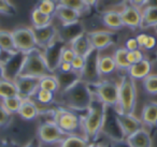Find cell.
<instances>
[{
	"label": "cell",
	"instance_id": "obj_43",
	"mask_svg": "<svg viewBox=\"0 0 157 147\" xmlns=\"http://www.w3.org/2000/svg\"><path fill=\"white\" fill-rule=\"evenodd\" d=\"M143 59H145V56H144L143 52L140 48L137 51H133V52L127 53V60H128L130 66L135 65V63L139 62V61H142Z\"/></svg>",
	"mask_w": 157,
	"mask_h": 147
},
{
	"label": "cell",
	"instance_id": "obj_8",
	"mask_svg": "<svg viewBox=\"0 0 157 147\" xmlns=\"http://www.w3.org/2000/svg\"><path fill=\"white\" fill-rule=\"evenodd\" d=\"M36 136L39 138V141L42 144L53 145L60 144L67 138L68 134L61 131L53 120H46L40 123Z\"/></svg>",
	"mask_w": 157,
	"mask_h": 147
},
{
	"label": "cell",
	"instance_id": "obj_38",
	"mask_svg": "<svg viewBox=\"0 0 157 147\" xmlns=\"http://www.w3.org/2000/svg\"><path fill=\"white\" fill-rule=\"evenodd\" d=\"M129 0H99L97 9L101 12L109 11V10H116V8L124 7Z\"/></svg>",
	"mask_w": 157,
	"mask_h": 147
},
{
	"label": "cell",
	"instance_id": "obj_2",
	"mask_svg": "<svg viewBox=\"0 0 157 147\" xmlns=\"http://www.w3.org/2000/svg\"><path fill=\"white\" fill-rule=\"evenodd\" d=\"M105 108L107 105L93 97L88 110L84 115H82V129L83 136L90 143H96L99 134L102 130L105 121Z\"/></svg>",
	"mask_w": 157,
	"mask_h": 147
},
{
	"label": "cell",
	"instance_id": "obj_4",
	"mask_svg": "<svg viewBox=\"0 0 157 147\" xmlns=\"http://www.w3.org/2000/svg\"><path fill=\"white\" fill-rule=\"evenodd\" d=\"M53 121L57 127L68 135L78 134L83 132L82 129V115L68 108L54 105L53 107Z\"/></svg>",
	"mask_w": 157,
	"mask_h": 147
},
{
	"label": "cell",
	"instance_id": "obj_25",
	"mask_svg": "<svg viewBox=\"0 0 157 147\" xmlns=\"http://www.w3.org/2000/svg\"><path fill=\"white\" fill-rule=\"evenodd\" d=\"M18 115L22 117L24 120L30 121L36 119L40 114V110L38 107L37 103L33 99H25L23 100L22 105L18 110Z\"/></svg>",
	"mask_w": 157,
	"mask_h": 147
},
{
	"label": "cell",
	"instance_id": "obj_17",
	"mask_svg": "<svg viewBox=\"0 0 157 147\" xmlns=\"http://www.w3.org/2000/svg\"><path fill=\"white\" fill-rule=\"evenodd\" d=\"M56 28H57V38L59 40H61L66 45L70 44L75 38H78V36H81L82 33L85 32L83 25L80 22L69 24V25L60 24V26L56 27Z\"/></svg>",
	"mask_w": 157,
	"mask_h": 147
},
{
	"label": "cell",
	"instance_id": "obj_55",
	"mask_svg": "<svg viewBox=\"0 0 157 147\" xmlns=\"http://www.w3.org/2000/svg\"><path fill=\"white\" fill-rule=\"evenodd\" d=\"M84 2L87 5V7L90 8V9H92V8H97L99 0H84Z\"/></svg>",
	"mask_w": 157,
	"mask_h": 147
},
{
	"label": "cell",
	"instance_id": "obj_48",
	"mask_svg": "<svg viewBox=\"0 0 157 147\" xmlns=\"http://www.w3.org/2000/svg\"><path fill=\"white\" fill-rule=\"evenodd\" d=\"M147 37H148L147 33H144V32L139 33V35H138L137 37H136V40H137L138 45H139L140 50H141V48H143L144 44H145L146 40H147Z\"/></svg>",
	"mask_w": 157,
	"mask_h": 147
},
{
	"label": "cell",
	"instance_id": "obj_11",
	"mask_svg": "<svg viewBox=\"0 0 157 147\" xmlns=\"http://www.w3.org/2000/svg\"><path fill=\"white\" fill-rule=\"evenodd\" d=\"M101 132L103 134H105L111 140V142L125 140L124 135L122 133V130L120 128V125H118L117 117H116V108L111 107V106H107L105 121H103Z\"/></svg>",
	"mask_w": 157,
	"mask_h": 147
},
{
	"label": "cell",
	"instance_id": "obj_44",
	"mask_svg": "<svg viewBox=\"0 0 157 147\" xmlns=\"http://www.w3.org/2000/svg\"><path fill=\"white\" fill-rule=\"evenodd\" d=\"M84 65H85V57L76 55L71 62L72 71L76 72V73H78L80 75H81L82 71H83V69H84Z\"/></svg>",
	"mask_w": 157,
	"mask_h": 147
},
{
	"label": "cell",
	"instance_id": "obj_35",
	"mask_svg": "<svg viewBox=\"0 0 157 147\" xmlns=\"http://www.w3.org/2000/svg\"><path fill=\"white\" fill-rule=\"evenodd\" d=\"M14 96H18L17 89H16L14 82L6 80V78L0 81V100L14 97Z\"/></svg>",
	"mask_w": 157,
	"mask_h": 147
},
{
	"label": "cell",
	"instance_id": "obj_40",
	"mask_svg": "<svg viewBox=\"0 0 157 147\" xmlns=\"http://www.w3.org/2000/svg\"><path fill=\"white\" fill-rule=\"evenodd\" d=\"M56 7H57L56 0H39V1L36 3L35 8L39 10V11L43 12L44 14L54 16Z\"/></svg>",
	"mask_w": 157,
	"mask_h": 147
},
{
	"label": "cell",
	"instance_id": "obj_19",
	"mask_svg": "<svg viewBox=\"0 0 157 147\" xmlns=\"http://www.w3.org/2000/svg\"><path fill=\"white\" fill-rule=\"evenodd\" d=\"M152 71V62L150 59L145 58L142 61L131 65L126 73L135 81H143Z\"/></svg>",
	"mask_w": 157,
	"mask_h": 147
},
{
	"label": "cell",
	"instance_id": "obj_59",
	"mask_svg": "<svg viewBox=\"0 0 157 147\" xmlns=\"http://www.w3.org/2000/svg\"><path fill=\"white\" fill-rule=\"evenodd\" d=\"M153 29H154V31H155V32H156V35H157V25H156V26L153 27Z\"/></svg>",
	"mask_w": 157,
	"mask_h": 147
},
{
	"label": "cell",
	"instance_id": "obj_50",
	"mask_svg": "<svg viewBox=\"0 0 157 147\" xmlns=\"http://www.w3.org/2000/svg\"><path fill=\"white\" fill-rule=\"evenodd\" d=\"M24 147H42V143L40 142L39 138H38L37 136H35V138H31Z\"/></svg>",
	"mask_w": 157,
	"mask_h": 147
},
{
	"label": "cell",
	"instance_id": "obj_58",
	"mask_svg": "<svg viewBox=\"0 0 157 147\" xmlns=\"http://www.w3.org/2000/svg\"><path fill=\"white\" fill-rule=\"evenodd\" d=\"M87 147H110V146H105V145L99 144V143H90Z\"/></svg>",
	"mask_w": 157,
	"mask_h": 147
},
{
	"label": "cell",
	"instance_id": "obj_41",
	"mask_svg": "<svg viewBox=\"0 0 157 147\" xmlns=\"http://www.w3.org/2000/svg\"><path fill=\"white\" fill-rule=\"evenodd\" d=\"M16 13L17 10L10 0H0V14L6 16H14Z\"/></svg>",
	"mask_w": 157,
	"mask_h": 147
},
{
	"label": "cell",
	"instance_id": "obj_24",
	"mask_svg": "<svg viewBox=\"0 0 157 147\" xmlns=\"http://www.w3.org/2000/svg\"><path fill=\"white\" fill-rule=\"evenodd\" d=\"M101 22L107 28L111 29L112 31L120 30L125 27L123 24L122 17H121V13L117 10H109V11L102 12L101 13Z\"/></svg>",
	"mask_w": 157,
	"mask_h": 147
},
{
	"label": "cell",
	"instance_id": "obj_56",
	"mask_svg": "<svg viewBox=\"0 0 157 147\" xmlns=\"http://www.w3.org/2000/svg\"><path fill=\"white\" fill-rule=\"evenodd\" d=\"M145 7L148 8H157V0H147L145 3ZM144 7V8H145Z\"/></svg>",
	"mask_w": 157,
	"mask_h": 147
},
{
	"label": "cell",
	"instance_id": "obj_29",
	"mask_svg": "<svg viewBox=\"0 0 157 147\" xmlns=\"http://www.w3.org/2000/svg\"><path fill=\"white\" fill-rule=\"evenodd\" d=\"M116 70H117V68H116L113 56L105 55V56L99 57V71H100L101 76L111 75Z\"/></svg>",
	"mask_w": 157,
	"mask_h": 147
},
{
	"label": "cell",
	"instance_id": "obj_52",
	"mask_svg": "<svg viewBox=\"0 0 157 147\" xmlns=\"http://www.w3.org/2000/svg\"><path fill=\"white\" fill-rule=\"evenodd\" d=\"M0 147H20L16 143L8 140H0Z\"/></svg>",
	"mask_w": 157,
	"mask_h": 147
},
{
	"label": "cell",
	"instance_id": "obj_12",
	"mask_svg": "<svg viewBox=\"0 0 157 147\" xmlns=\"http://www.w3.org/2000/svg\"><path fill=\"white\" fill-rule=\"evenodd\" d=\"M65 46L66 44L56 37V39L50 45L46 46L42 51L44 59H45L48 68L53 71V73L58 69L59 63L61 62V52Z\"/></svg>",
	"mask_w": 157,
	"mask_h": 147
},
{
	"label": "cell",
	"instance_id": "obj_22",
	"mask_svg": "<svg viewBox=\"0 0 157 147\" xmlns=\"http://www.w3.org/2000/svg\"><path fill=\"white\" fill-rule=\"evenodd\" d=\"M54 16L56 18H58V21L63 25H69V24L80 22V18L82 17V14L80 12L75 11V10H72L67 7H63V6L57 5Z\"/></svg>",
	"mask_w": 157,
	"mask_h": 147
},
{
	"label": "cell",
	"instance_id": "obj_33",
	"mask_svg": "<svg viewBox=\"0 0 157 147\" xmlns=\"http://www.w3.org/2000/svg\"><path fill=\"white\" fill-rule=\"evenodd\" d=\"M57 5L63 6V7H67L69 9L75 10V11L80 12V13L83 15V14L90 12V8L87 7L84 0H56Z\"/></svg>",
	"mask_w": 157,
	"mask_h": 147
},
{
	"label": "cell",
	"instance_id": "obj_9",
	"mask_svg": "<svg viewBox=\"0 0 157 147\" xmlns=\"http://www.w3.org/2000/svg\"><path fill=\"white\" fill-rule=\"evenodd\" d=\"M11 32L18 52L27 54L30 51L38 48L33 28H30V27H17Z\"/></svg>",
	"mask_w": 157,
	"mask_h": 147
},
{
	"label": "cell",
	"instance_id": "obj_53",
	"mask_svg": "<svg viewBox=\"0 0 157 147\" xmlns=\"http://www.w3.org/2000/svg\"><path fill=\"white\" fill-rule=\"evenodd\" d=\"M146 1H147V0H129V3H131V5L135 6V7L141 9V8L145 7Z\"/></svg>",
	"mask_w": 157,
	"mask_h": 147
},
{
	"label": "cell",
	"instance_id": "obj_10",
	"mask_svg": "<svg viewBox=\"0 0 157 147\" xmlns=\"http://www.w3.org/2000/svg\"><path fill=\"white\" fill-rule=\"evenodd\" d=\"M87 37L92 47L99 52L114 45L118 41L117 32L112 30H94L87 32Z\"/></svg>",
	"mask_w": 157,
	"mask_h": 147
},
{
	"label": "cell",
	"instance_id": "obj_49",
	"mask_svg": "<svg viewBox=\"0 0 157 147\" xmlns=\"http://www.w3.org/2000/svg\"><path fill=\"white\" fill-rule=\"evenodd\" d=\"M56 71H59V72H70L72 71V67H71V63L69 62H63L61 61L58 66V69Z\"/></svg>",
	"mask_w": 157,
	"mask_h": 147
},
{
	"label": "cell",
	"instance_id": "obj_20",
	"mask_svg": "<svg viewBox=\"0 0 157 147\" xmlns=\"http://www.w3.org/2000/svg\"><path fill=\"white\" fill-rule=\"evenodd\" d=\"M130 147H153V141L151 134L145 128H141L131 135L125 138Z\"/></svg>",
	"mask_w": 157,
	"mask_h": 147
},
{
	"label": "cell",
	"instance_id": "obj_1",
	"mask_svg": "<svg viewBox=\"0 0 157 147\" xmlns=\"http://www.w3.org/2000/svg\"><path fill=\"white\" fill-rule=\"evenodd\" d=\"M93 100V95L87 84L78 81L69 89L58 92V98L55 100V105L74 111V112H85L88 110Z\"/></svg>",
	"mask_w": 157,
	"mask_h": 147
},
{
	"label": "cell",
	"instance_id": "obj_46",
	"mask_svg": "<svg viewBox=\"0 0 157 147\" xmlns=\"http://www.w3.org/2000/svg\"><path fill=\"white\" fill-rule=\"evenodd\" d=\"M125 48H126L128 52H133V51L139 50V45H138V42L136 40V38H129L127 39V41L125 42Z\"/></svg>",
	"mask_w": 157,
	"mask_h": 147
},
{
	"label": "cell",
	"instance_id": "obj_13",
	"mask_svg": "<svg viewBox=\"0 0 157 147\" xmlns=\"http://www.w3.org/2000/svg\"><path fill=\"white\" fill-rule=\"evenodd\" d=\"M39 80L38 77L33 76L18 75L14 80V84L17 89V93L23 100L31 99L36 91L39 89Z\"/></svg>",
	"mask_w": 157,
	"mask_h": 147
},
{
	"label": "cell",
	"instance_id": "obj_7",
	"mask_svg": "<svg viewBox=\"0 0 157 147\" xmlns=\"http://www.w3.org/2000/svg\"><path fill=\"white\" fill-rule=\"evenodd\" d=\"M99 57L100 52L94 48L85 56V65L81 73V81L88 86L102 81V76L99 71Z\"/></svg>",
	"mask_w": 157,
	"mask_h": 147
},
{
	"label": "cell",
	"instance_id": "obj_27",
	"mask_svg": "<svg viewBox=\"0 0 157 147\" xmlns=\"http://www.w3.org/2000/svg\"><path fill=\"white\" fill-rule=\"evenodd\" d=\"M142 12V22L141 29L153 28L157 25V8L145 7L141 10Z\"/></svg>",
	"mask_w": 157,
	"mask_h": 147
},
{
	"label": "cell",
	"instance_id": "obj_5",
	"mask_svg": "<svg viewBox=\"0 0 157 147\" xmlns=\"http://www.w3.org/2000/svg\"><path fill=\"white\" fill-rule=\"evenodd\" d=\"M51 74L54 73L48 68L40 48H35L27 53L20 75L41 78L45 75H51Z\"/></svg>",
	"mask_w": 157,
	"mask_h": 147
},
{
	"label": "cell",
	"instance_id": "obj_31",
	"mask_svg": "<svg viewBox=\"0 0 157 147\" xmlns=\"http://www.w3.org/2000/svg\"><path fill=\"white\" fill-rule=\"evenodd\" d=\"M90 144V143L83 135L71 134L59 144V147H87Z\"/></svg>",
	"mask_w": 157,
	"mask_h": 147
},
{
	"label": "cell",
	"instance_id": "obj_23",
	"mask_svg": "<svg viewBox=\"0 0 157 147\" xmlns=\"http://www.w3.org/2000/svg\"><path fill=\"white\" fill-rule=\"evenodd\" d=\"M141 121L147 128H157V102H147L141 112Z\"/></svg>",
	"mask_w": 157,
	"mask_h": 147
},
{
	"label": "cell",
	"instance_id": "obj_21",
	"mask_svg": "<svg viewBox=\"0 0 157 147\" xmlns=\"http://www.w3.org/2000/svg\"><path fill=\"white\" fill-rule=\"evenodd\" d=\"M54 75L58 83V92H63V91L69 89L74 84L81 81V75L74 71L70 72H59L55 71ZM57 92V93H58Z\"/></svg>",
	"mask_w": 157,
	"mask_h": 147
},
{
	"label": "cell",
	"instance_id": "obj_51",
	"mask_svg": "<svg viewBox=\"0 0 157 147\" xmlns=\"http://www.w3.org/2000/svg\"><path fill=\"white\" fill-rule=\"evenodd\" d=\"M110 147H130L128 145V143L125 140H120V141H113L110 145Z\"/></svg>",
	"mask_w": 157,
	"mask_h": 147
},
{
	"label": "cell",
	"instance_id": "obj_18",
	"mask_svg": "<svg viewBox=\"0 0 157 147\" xmlns=\"http://www.w3.org/2000/svg\"><path fill=\"white\" fill-rule=\"evenodd\" d=\"M35 33L36 42L38 48L43 51L46 46H48L57 37V28L54 24H50L42 28H33Z\"/></svg>",
	"mask_w": 157,
	"mask_h": 147
},
{
	"label": "cell",
	"instance_id": "obj_30",
	"mask_svg": "<svg viewBox=\"0 0 157 147\" xmlns=\"http://www.w3.org/2000/svg\"><path fill=\"white\" fill-rule=\"evenodd\" d=\"M53 17L54 16L44 14L43 12L39 11L36 8H33V10L31 11L30 14L31 23H33V28H42V27H45L48 25L52 24Z\"/></svg>",
	"mask_w": 157,
	"mask_h": 147
},
{
	"label": "cell",
	"instance_id": "obj_57",
	"mask_svg": "<svg viewBox=\"0 0 157 147\" xmlns=\"http://www.w3.org/2000/svg\"><path fill=\"white\" fill-rule=\"evenodd\" d=\"M5 80V72H3V66L0 62V81Z\"/></svg>",
	"mask_w": 157,
	"mask_h": 147
},
{
	"label": "cell",
	"instance_id": "obj_32",
	"mask_svg": "<svg viewBox=\"0 0 157 147\" xmlns=\"http://www.w3.org/2000/svg\"><path fill=\"white\" fill-rule=\"evenodd\" d=\"M127 53H128V51L125 47H120L114 52L113 58H114V61H115L117 70L127 72V70L130 67L128 60H127Z\"/></svg>",
	"mask_w": 157,
	"mask_h": 147
},
{
	"label": "cell",
	"instance_id": "obj_26",
	"mask_svg": "<svg viewBox=\"0 0 157 147\" xmlns=\"http://www.w3.org/2000/svg\"><path fill=\"white\" fill-rule=\"evenodd\" d=\"M69 46L73 50L75 55H78V56H82V57H85L93 50L92 45H90V39L87 37V32L82 33L81 36H78V38H75L69 44Z\"/></svg>",
	"mask_w": 157,
	"mask_h": 147
},
{
	"label": "cell",
	"instance_id": "obj_42",
	"mask_svg": "<svg viewBox=\"0 0 157 147\" xmlns=\"http://www.w3.org/2000/svg\"><path fill=\"white\" fill-rule=\"evenodd\" d=\"M12 115L5 108L2 101L0 100V129H6L11 125Z\"/></svg>",
	"mask_w": 157,
	"mask_h": 147
},
{
	"label": "cell",
	"instance_id": "obj_28",
	"mask_svg": "<svg viewBox=\"0 0 157 147\" xmlns=\"http://www.w3.org/2000/svg\"><path fill=\"white\" fill-rule=\"evenodd\" d=\"M0 47L11 55L18 52L15 43H14V39L11 31L0 30Z\"/></svg>",
	"mask_w": 157,
	"mask_h": 147
},
{
	"label": "cell",
	"instance_id": "obj_39",
	"mask_svg": "<svg viewBox=\"0 0 157 147\" xmlns=\"http://www.w3.org/2000/svg\"><path fill=\"white\" fill-rule=\"evenodd\" d=\"M142 87L144 91L148 95L156 96L157 95V74H152L147 75L143 81H142Z\"/></svg>",
	"mask_w": 157,
	"mask_h": 147
},
{
	"label": "cell",
	"instance_id": "obj_54",
	"mask_svg": "<svg viewBox=\"0 0 157 147\" xmlns=\"http://www.w3.org/2000/svg\"><path fill=\"white\" fill-rule=\"evenodd\" d=\"M11 56V54H9V53L5 52V51L2 50V48L0 47V62L3 63L6 62V61L9 59V57Z\"/></svg>",
	"mask_w": 157,
	"mask_h": 147
},
{
	"label": "cell",
	"instance_id": "obj_47",
	"mask_svg": "<svg viewBox=\"0 0 157 147\" xmlns=\"http://www.w3.org/2000/svg\"><path fill=\"white\" fill-rule=\"evenodd\" d=\"M156 46H157L156 38H155L154 36L148 35L147 40H146L145 44H144V46H143V50H145V51H153L155 47H156Z\"/></svg>",
	"mask_w": 157,
	"mask_h": 147
},
{
	"label": "cell",
	"instance_id": "obj_37",
	"mask_svg": "<svg viewBox=\"0 0 157 147\" xmlns=\"http://www.w3.org/2000/svg\"><path fill=\"white\" fill-rule=\"evenodd\" d=\"M1 101H2V104L6 110L11 115H13L18 113V110H20L21 105H22L23 99L20 96H14V97L7 98V99L1 100Z\"/></svg>",
	"mask_w": 157,
	"mask_h": 147
},
{
	"label": "cell",
	"instance_id": "obj_36",
	"mask_svg": "<svg viewBox=\"0 0 157 147\" xmlns=\"http://www.w3.org/2000/svg\"><path fill=\"white\" fill-rule=\"evenodd\" d=\"M39 88L43 90H48L56 95L58 92V83L54 74L45 75L39 80Z\"/></svg>",
	"mask_w": 157,
	"mask_h": 147
},
{
	"label": "cell",
	"instance_id": "obj_45",
	"mask_svg": "<svg viewBox=\"0 0 157 147\" xmlns=\"http://www.w3.org/2000/svg\"><path fill=\"white\" fill-rule=\"evenodd\" d=\"M75 56L76 55H75V53L73 52V50H72L69 45H66L65 47H63V52H61V61H63V62L71 63Z\"/></svg>",
	"mask_w": 157,
	"mask_h": 147
},
{
	"label": "cell",
	"instance_id": "obj_6",
	"mask_svg": "<svg viewBox=\"0 0 157 147\" xmlns=\"http://www.w3.org/2000/svg\"><path fill=\"white\" fill-rule=\"evenodd\" d=\"M93 97L105 105L116 108L118 103V83L109 80H102L90 86Z\"/></svg>",
	"mask_w": 157,
	"mask_h": 147
},
{
	"label": "cell",
	"instance_id": "obj_34",
	"mask_svg": "<svg viewBox=\"0 0 157 147\" xmlns=\"http://www.w3.org/2000/svg\"><path fill=\"white\" fill-rule=\"evenodd\" d=\"M33 101H37L38 103L42 104L44 106H50L52 104L55 103V100H56V97H55V93L51 92V91L48 90H43V89H38L36 91V93L33 95Z\"/></svg>",
	"mask_w": 157,
	"mask_h": 147
},
{
	"label": "cell",
	"instance_id": "obj_60",
	"mask_svg": "<svg viewBox=\"0 0 157 147\" xmlns=\"http://www.w3.org/2000/svg\"><path fill=\"white\" fill-rule=\"evenodd\" d=\"M156 61H157V51H156Z\"/></svg>",
	"mask_w": 157,
	"mask_h": 147
},
{
	"label": "cell",
	"instance_id": "obj_14",
	"mask_svg": "<svg viewBox=\"0 0 157 147\" xmlns=\"http://www.w3.org/2000/svg\"><path fill=\"white\" fill-rule=\"evenodd\" d=\"M121 17H122L123 24L125 27L137 30L141 29V22H142V12L141 9L135 7L131 3H126L123 7L122 11H120Z\"/></svg>",
	"mask_w": 157,
	"mask_h": 147
},
{
	"label": "cell",
	"instance_id": "obj_16",
	"mask_svg": "<svg viewBox=\"0 0 157 147\" xmlns=\"http://www.w3.org/2000/svg\"><path fill=\"white\" fill-rule=\"evenodd\" d=\"M116 117H117L118 125L125 138L143 128L141 119L138 118L133 114H122L116 111Z\"/></svg>",
	"mask_w": 157,
	"mask_h": 147
},
{
	"label": "cell",
	"instance_id": "obj_15",
	"mask_svg": "<svg viewBox=\"0 0 157 147\" xmlns=\"http://www.w3.org/2000/svg\"><path fill=\"white\" fill-rule=\"evenodd\" d=\"M25 56L26 54L22 52H17L15 54L11 55L6 62L2 63L3 72H5V78L14 82L16 77L20 75L22 71L23 65H24Z\"/></svg>",
	"mask_w": 157,
	"mask_h": 147
},
{
	"label": "cell",
	"instance_id": "obj_3",
	"mask_svg": "<svg viewBox=\"0 0 157 147\" xmlns=\"http://www.w3.org/2000/svg\"><path fill=\"white\" fill-rule=\"evenodd\" d=\"M137 96L135 80L125 73L118 83V103L116 111L122 114H133L137 106Z\"/></svg>",
	"mask_w": 157,
	"mask_h": 147
}]
</instances>
